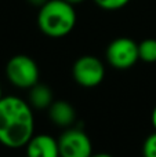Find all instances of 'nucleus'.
<instances>
[{
  "label": "nucleus",
  "mask_w": 156,
  "mask_h": 157,
  "mask_svg": "<svg viewBox=\"0 0 156 157\" xmlns=\"http://www.w3.org/2000/svg\"><path fill=\"white\" fill-rule=\"evenodd\" d=\"M26 157H60L58 141L51 135H33L26 144Z\"/></svg>",
  "instance_id": "7"
},
{
  "label": "nucleus",
  "mask_w": 156,
  "mask_h": 157,
  "mask_svg": "<svg viewBox=\"0 0 156 157\" xmlns=\"http://www.w3.org/2000/svg\"><path fill=\"white\" fill-rule=\"evenodd\" d=\"M152 124H154V127L156 130V108L154 109V112H152Z\"/></svg>",
  "instance_id": "14"
},
{
  "label": "nucleus",
  "mask_w": 156,
  "mask_h": 157,
  "mask_svg": "<svg viewBox=\"0 0 156 157\" xmlns=\"http://www.w3.org/2000/svg\"><path fill=\"white\" fill-rule=\"evenodd\" d=\"M142 155L144 157H156V132L151 134L145 139L142 146Z\"/></svg>",
  "instance_id": "12"
},
{
  "label": "nucleus",
  "mask_w": 156,
  "mask_h": 157,
  "mask_svg": "<svg viewBox=\"0 0 156 157\" xmlns=\"http://www.w3.org/2000/svg\"><path fill=\"white\" fill-rule=\"evenodd\" d=\"M107 59L116 69H129L140 59L138 44L133 39H115L107 48Z\"/></svg>",
  "instance_id": "5"
},
{
  "label": "nucleus",
  "mask_w": 156,
  "mask_h": 157,
  "mask_svg": "<svg viewBox=\"0 0 156 157\" xmlns=\"http://www.w3.org/2000/svg\"><path fill=\"white\" fill-rule=\"evenodd\" d=\"M60 157H90L93 155V145L84 131L79 128H69L58 138Z\"/></svg>",
  "instance_id": "6"
},
{
  "label": "nucleus",
  "mask_w": 156,
  "mask_h": 157,
  "mask_svg": "<svg viewBox=\"0 0 156 157\" xmlns=\"http://www.w3.org/2000/svg\"><path fill=\"white\" fill-rule=\"evenodd\" d=\"M140 59L146 63L156 62V39H146L138 44Z\"/></svg>",
  "instance_id": "10"
},
{
  "label": "nucleus",
  "mask_w": 156,
  "mask_h": 157,
  "mask_svg": "<svg viewBox=\"0 0 156 157\" xmlns=\"http://www.w3.org/2000/svg\"><path fill=\"white\" fill-rule=\"evenodd\" d=\"M3 98V94H2V87H0V99Z\"/></svg>",
  "instance_id": "17"
},
{
  "label": "nucleus",
  "mask_w": 156,
  "mask_h": 157,
  "mask_svg": "<svg viewBox=\"0 0 156 157\" xmlns=\"http://www.w3.org/2000/svg\"><path fill=\"white\" fill-rule=\"evenodd\" d=\"M73 78L79 86L93 88L102 83L105 76V68L98 58L93 55H84L76 59L72 68Z\"/></svg>",
  "instance_id": "4"
},
{
  "label": "nucleus",
  "mask_w": 156,
  "mask_h": 157,
  "mask_svg": "<svg viewBox=\"0 0 156 157\" xmlns=\"http://www.w3.org/2000/svg\"><path fill=\"white\" fill-rule=\"evenodd\" d=\"M97 6L102 10H108V11H115V10H120L124 6H127L130 3V0H94Z\"/></svg>",
  "instance_id": "11"
},
{
  "label": "nucleus",
  "mask_w": 156,
  "mask_h": 157,
  "mask_svg": "<svg viewBox=\"0 0 156 157\" xmlns=\"http://www.w3.org/2000/svg\"><path fill=\"white\" fill-rule=\"evenodd\" d=\"M50 119L60 127H71L76 120V112L73 106L66 101H54L49 108Z\"/></svg>",
  "instance_id": "8"
},
{
  "label": "nucleus",
  "mask_w": 156,
  "mask_h": 157,
  "mask_svg": "<svg viewBox=\"0 0 156 157\" xmlns=\"http://www.w3.org/2000/svg\"><path fill=\"white\" fill-rule=\"evenodd\" d=\"M6 75L13 86L18 88H30L39 83V68L28 55H15L7 62Z\"/></svg>",
  "instance_id": "3"
},
{
  "label": "nucleus",
  "mask_w": 156,
  "mask_h": 157,
  "mask_svg": "<svg viewBox=\"0 0 156 157\" xmlns=\"http://www.w3.org/2000/svg\"><path fill=\"white\" fill-rule=\"evenodd\" d=\"M47 0H28V3L32 6H37V7H41V6L46 3Z\"/></svg>",
  "instance_id": "13"
},
{
  "label": "nucleus",
  "mask_w": 156,
  "mask_h": 157,
  "mask_svg": "<svg viewBox=\"0 0 156 157\" xmlns=\"http://www.w3.org/2000/svg\"><path fill=\"white\" fill-rule=\"evenodd\" d=\"M65 2H68V3H71L72 6H75V4H80V3H83L84 0H65Z\"/></svg>",
  "instance_id": "15"
},
{
  "label": "nucleus",
  "mask_w": 156,
  "mask_h": 157,
  "mask_svg": "<svg viewBox=\"0 0 156 157\" xmlns=\"http://www.w3.org/2000/svg\"><path fill=\"white\" fill-rule=\"evenodd\" d=\"M76 25V11L65 0H47L37 14V26L49 37H64Z\"/></svg>",
  "instance_id": "2"
},
{
  "label": "nucleus",
  "mask_w": 156,
  "mask_h": 157,
  "mask_svg": "<svg viewBox=\"0 0 156 157\" xmlns=\"http://www.w3.org/2000/svg\"><path fill=\"white\" fill-rule=\"evenodd\" d=\"M35 119L32 106L18 97L0 99V144L7 147L25 146L33 136Z\"/></svg>",
  "instance_id": "1"
},
{
  "label": "nucleus",
  "mask_w": 156,
  "mask_h": 157,
  "mask_svg": "<svg viewBox=\"0 0 156 157\" xmlns=\"http://www.w3.org/2000/svg\"><path fill=\"white\" fill-rule=\"evenodd\" d=\"M90 157H113V156L108 155V153H99V155H91Z\"/></svg>",
  "instance_id": "16"
},
{
  "label": "nucleus",
  "mask_w": 156,
  "mask_h": 157,
  "mask_svg": "<svg viewBox=\"0 0 156 157\" xmlns=\"http://www.w3.org/2000/svg\"><path fill=\"white\" fill-rule=\"evenodd\" d=\"M54 102L53 91L46 84L36 83L29 88V105L35 109H49Z\"/></svg>",
  "instance_id": "9"
}]
</instances>
